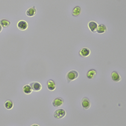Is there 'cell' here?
Masks as SVG:
<instances>
[{
    "mask_svg": "<svg viewBox=\"0 0 126 126\" xmlns=\"http://www.w3.org/2000/svg\"><path fill=\"white\" fill-rule=\"evenodd\" d=\"M79 76V73L75 70H72L69 71L66 76L67 81L68 83H70L72 81H74L77 79Z\"/></svg>",
    "mask_w": 126,
    "mask_h": 126,
    "instance_id": "obj_1",
    "label": "cell"
},
{
    "mask_svg": "<svg viewBox=\"0 0 126 126\" xmlns=\"http://www.w3.org/2000/svg\"><path fill=\"white\" fill-rule=\"evenodd\" d=\"M66 115V112L64 110L59 109L57 110L54 113V118L57 119H60L64 118Z\"/></svg>",
    "mask_w": 126,
    "mask_h": 126,
    "instance_id": "obj_2",
    "label": "cell"
},
{
    "mask_svg": "<svg viewBox=\"0 0 126 126\" xmlns=\"http://www.w3.org/2000/svg\"><path fill=\"white\" fill-rule=\"evenodd\" d=\"M82 105L84 109L88 110L91 106V102L89 99L87 97H84L82 99Z\"/></svg>",
    "mask_w": 126,
    "mask_h": 126,
    "instance_id": "obj_3",
    "label": "cell"
},
{
    "mask_svg": "<svg viewBox=\"0 0 126 126\" xmlns=\"http://www.w3.org/2000/svg\"><path fill=\"white\" fill-rule=\"evenodd\" d=\"M90 50L88 48H83L80 50L79 54L81 57H86L90 56Z\"/></svg>",
    "mask_w": 126,
    "mask_h": 126,
    "instance_id": "obj_4",
    "label": "cell"
},
{
    "mask_svg": "<svg viewBox=\"0 0 126 126\" xmlns=\"http://www.w3.org/2000/svg\"><path fill=\"white\" fill-rule=\"evenodd\" d=\"M64 103L63 99L62 98H57L53 100L52 102L53 106L55 107H59L63 104Z\"/></svg>",
    "mask_w": 126,
    "mask_h": 126,
    "instance_id": "obj_5",
    "label": "cell"
},
{
    "mask_svg": "<svg viewBox=\"0 0 126 126\" xmlns=\"http://www.w3.org/2000/svg\"><path fill=\"white\" fill-rule=\"evenodd\" d=\"M32 90L35 91H39L42 89V86L40 83L38 82H32L30 84Z\"/></svg>",
    "mask_w": 126,
    "mask_h": 126,
    "instance_id": "obj_6",
    "label": "cell"
},
{
    "mask_svg": "<svg viewBox=\"0 0 126 126\" xmlns=\"http://www.w3.org/2000/svg\"><path fill=\"white\" fill-rule=\"evenodd\" d=\"M17 26L20 30L25 31L28 29V23L25 21L21 20L17 23Z\"/></svg>",
    "mask_w": 126,
    "mask_h": 126,
    "instance_id": "obj_7",
    "label": "cell"
},
{
    "mask_svg": "<svg viewBox=\"0 0 126 126\" xmlns=\"http://www.w3.org/2000/svg\"><path fill=\"white\" fill-rule=\"evenodd\" d=\"M98 26V24L94 21L90 22L88 24V28L93 33L96 32Z\"/></svg>",
    "mask_w": 126,
    "mask_h": 126,
    "instance_id": "obj_8",
    "label": "cell"
},
{
    "mask_svg": "<svg viewBox=\"0 0 126 126\" xmlns=\"http://www.w3.org/2000/svg\"><path fill=\"white\" fill-rule=\"evenodd\" d=\"M36 13V9L35 8V6H33L27 10L26 12V14L28 16L32 17L35 16Z\"/></svg>",
    "mask_w": 126,
    "mask_h": 126,
    "instance_id": "obj_9",
    "label": "cell"
},
{
    "mask_svg": "<svg viewBox=\"0 0 126 126\" xmlns=\"http://www.w3.org/2000/svg\"><path fill=\"white\" fill-rule=\"evenodd\" d=\"M111 77L112 79L116 82H118L121 79V76L116 71H113L112 72L111 74Z\"/></svg>",
    "mask_w": 126,
    "mask_h": 126,
    "instance_id": "obj_10",
    "label": "cell"
},
{
    "mask_svg": "<svg viewBox=\"0 0 126 126\" xmlns=\"http://www.w3.org/2000/svg\"><path fill=\"white\" fill-rule=\"evenodd\" d=\"M48 89L51 91L54 90L56 88V85L54 81L52 79L48 80L47 82Z\"/></svg>",
    "mask_w": 126,
    "mask_h": 126,
    "instance_id": "obj_11",
    "label": "cell"
},
{
    "mask_svg": "<svg viewBox=\"0 0 126 126\" xmlns=\"http://www.w3.org/2000/svg\"><path fill=\"white\" fill-rule=\"evenodd\" d=\"M107 28L104 24H100L98 26L96 32L99 34H103L107 32Z\"/></svg>",
    "mask_w": 126,
    "mask_h": 126,
    "instance_id": "obj_12",
    "label": "cell"
},
{
    "mask_svg": "<svg viewBox=\"0 0 126 126\" xmlns=\"http://www.w3.org/2000/svg\"><path fill=\"white\" fill-rule=\"evenodd\" d=\"M97 72L96 70L94 69H91L88 71L87 73V76L88 79H94L96 75Z\"/></svg>",
    "mask_w": 126,
    "mask_h": 126,
    "instance_id": "obj_13",
    "label": "cell"
},
{
    "mask_svg": "<svg viewBox=\"0 0 126 126\" xmlns=\"http://www.w3.org/2000/svg\"><path fill=\"white\" fill-rule=\"evenodd\" d=\"M81 9L79 6L75 7L72 11V15L74 16H77L81 14Z\"/></svg>",
    "mask_w": 126,
    "mask_h": 126,
    "instance_id": "obj_14",
    "label": "cell"
},
{
    "mask_svg": "<svg viewBox=\"0 0 126 126\" xmlns=\"http://www.w3.org/2000/svg\"><path fill=\"white\" fill-rule=\"evenodd\" d=\"M23 90L24 93L28 95V94H30L31 93L32 91V89L30 85H26L23 87Z\"/></svg>",
    "mask_w": 126,
    "mask_h": 126,
    "instance_id": "obj_15",
    "label": "cell"
},
{
    "mask_svg": "<svg viewBox=\"0 0 126 126\" xmlns=\"http://www.w3.org/2000/svg\"><path fill=\"white\" fill-rule=\"evenodd\" d=\"M0 25L2 28H8L11 25V22L7 20L2 19L0 20Z\"/></svg>",
    "mask_w": 126,
    "mask_h": 126,
    "instance_id": "obj_16",
    "label": "cell"
},
{
    "mask_svg": "<svg viewBox=\"0 0 126 126\" xmlns=\"http://www.w3.org/2000/svg\"><path fill=\"white\" fill-rule=\"evenodd\" d=\"M4 106L5 108L7 110H11L14 107V104L11 100H8L5 102Z\"/></svg>",
    "mask_w": 126,
    "mask_h": 126,
    "instance_id": "obj_17",
    "label": "cell"
},
{
    "mask_svg": "<svg viewBox=\"0 0 126 126\" xmlns=\"http://www.w3.org/2000/svg\"><path fill=\"white\" fill-rule=\"evenodd\" d=\"M2 26L0 25V33L2 32Z\"/></svg>",
    "mask_w": 126,
    "mask_h": 126,
    "instance_id": "obj_18",
    "label": "cell"
}]
</instances>
